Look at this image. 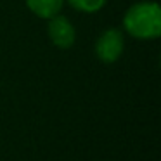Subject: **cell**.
<instances>
[{
    "label": "cell",
    "mask_w": 161,
    "mask_h": 161,
    "mask_svg": "<svg viewBox=\"0 0 161 161\" xmlns=\"http://www.w3.org/2000/svg\"><path fill=\"white\" fill-rule=\"evenodd\" d=\"M123 30L137 40H154L161 35V9L156 2L142 0L130 5L123 16Z\"/></svg>",
    "instance_id": "obj_1"
},
{
    "label": "cell",
    "mask_w": 161,
    "mask_h": 161,
    "mask_svg": "<svg viewBox=\"0 0 161 161\" xmlns=\"http://www.w3.org/2000/svg\"><path fill=\"white\" fill-rule=\"evenodd\" d=\"M125 50V35L119 28H108L95 40V56L101 63L113 64Z\"/></svg>",
    "instance_id": "obj_2"
},
{
    "label": "cell",
    "mask_w": 161,
    "mask_h": 161,
    "mask_svg": "<svg viewBox=\"0 0 161 161\" xmlns=\"http://www.w3.org/2000/svg\"><path fill=\"white\" fill-rule=\"evenodd\" d=\"M47 35H49L50 42L57 49H63V50L71 49L76 42V30H75L73 23L63 14H57L49 19Z\"/></svg>",
    "instance_id": "obj_3"
},
{
    "label": "cell",
    "mask_w": 161,
    "mask_h": 161,
    "mask_svg": "<svg viewBox=\"0 0 161 161\" xmlns=\"http://www.w3.org/2000/svg\"><path fill=\"white\" fill-rule=\"evenodd\" d=\"M26 7L36 16L49 21L50 18L61 14L64 5V0H25Z\"/></svg>",
    "instance_id": "obj_4"
},
{
    "label": "cell",
    "mask_w": 161,
    "mask_h": 161,
    "mask_svg": "<svg viewBox=\"0 0 161 161\" xmlns=\"http://www.w3.org/2000/svg\"><path fill=\"white\" fill-rule=\"evenodd\" d=\"M68 4L73 9L80 12H85V14H94V12H99L106 4L108 0H66Z\"/></svg>",
    "instance_id": "obj_5"
}]
</instances>
